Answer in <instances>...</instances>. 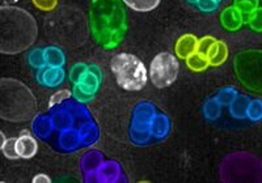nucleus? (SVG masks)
Returning <instances> with one entry per match:
<instances>
[{"label":"nucleus","mask_w":262,"mask_h":183,"mask_svg":"<svg viewBox=\"0 0 262 183\" xmlns=\"http://www.w3.org/2000/svg\"><path fill=\"white\" fill-rule=\"evenodd\" d=\"M91 25L93 37L102 48H116L127 29L123 4L119 0H93Z\"/></svg>","instance_id":"f257e3e1"},{"label":"nucleus","mask_w":262,"mask_h":183,"mask_svg":"<svg viewBox=\"0 0 262 183\" xmlns=\"http://www.w3.org/2000/svg\"><path fill=\"white\" fill-rule=\"evenodd\" d=\"M37 36L36 22L23 9L2 7V53L16 54L28 49Z\"/></svg>","instance_id":"f03ea898"},{"label":"nucleus","mask_w":262,"mask_h":183,"mask_svg":"<svg viewBox=\"0 0 262 183\" xmlns=\"http://www.w3.org/2000/svg\"><path fill=\"white\" fill-rule=\"evenodd\" d=\"M111 68L117 84L125 90L138 92L147 84L146 67L133 54L122 53L116 55L112 59Z\"/></svg>","instance_id":"7ed1b4c3"},{"label":"nucleus","mask_w":262,"mask_h":183,"mask_svg":"<svg viewBox=\"0 0 262 183\" xmlns=\"http://www.w3.org/2000/svg\"><path fill=\"white\" fill-rule=\"evenodd\" d=\"M179 60L169 53L158 54L149 65V79L159 89L172 85L179 77Z\"/></svg>","instance_id":"20e7f679"},{"label":"nucleus","mask_w":262,"mask_h":183,"mask_svg":"<svg viewBox=\"0 0 262 183\" xmlns=\"http://www.w3.org/2000/svg\"><path fill=\"white\" fill-rule=\"evenodd\" d=\"M247 67L248 75H249V85L253 86L256 90L262 92V51H248V53L240 54L238 59Z\"/></svg>","instance_id":"39448f33"},{"label":"nucleus","mask_w":262,"mask_h":183,"mask_svg":"<svg viewBox=\"0 0 262 183\" xmlns=\"http://www.w3.org/2000/svg\"><path fill=\"white\" fill-rule=\"evenodd\" d=\"M16 151L21 158H32L38 151V144L36 139L30 135H21L16 139Z\"/></svg>","instance_id":"423d86ee"},{"label":"nucleus","mask_w":262,"mask_h":183,"mask_svg":"<svg viewBox=\"0 0 262 183\" xmlns=\"http://www.w3.org/2000/svg\"><path fill=\"white\" fill-rule=\"evenodd\" d=\"M198 50V39L193 36V34H185L181 38L177 41L176 48V55L181 59H188L189 56L193 55Z\"/></svg>","instance_id":"0eeeda50"},{"label":"nucleus","mask_w":262,"mask_h":183,"mask_svg":"<svg viewBox=\"0 0 262 183\" xmlns=\"http://www.w3.org/2000/svg\"><path fill=\"white\" fill-rule=\"evenodd\" d=\"M221 21L222 25L227 30H237L238 28L242 27L243 22H244V18H243V13L233 6L224 9L223 12H222Z\"/></svg>","instance_id":"6e6552de"},{"label":"nucleus","mask_w":262,"mask_h":183,"mask_svg":"<svg viewBox=\"0 0 262 183\" xmlns=\"http://www.w3.org/2000/svg\"><path fill=\"white\" fill-rule=\"evenodd\" d=\"M227 56H228V48L222 41L215 42L211 50L207 54V58H209V62L211 67H219V65L223 64L227 60Z\"/></svg>","instance_id":"1a4fd4ad"},{"label":"nucleus","mask_w":262,"mask_h":183,"mask_svg":"<svg viewBox=\"0 0 262 183\" xmlns=\"http://www.w3.org/2000/svg\"><path fill=\"white\" fill-rule=\"evenodd\" d=\"M42 83L46 84L49 86H54L58 85L64 77V72L60 67H46L43 68V71H42Z\"/></svg>","instance_id":"9d476101"},{"label":"nucleus","mask_w":262,"mask_h":183,"mask_svg":"<svg viewBox=\"0 0 262 183\" xmlns=\"http://www.w3.org/2000/svg\"><path fill=\"white\" fill-rule=\"evenodd\" d=\"M185 60H186V64H188V67L194 72L205 71L206 68L210 65L209 58H207L206 55H203V54L198 53V51H196V53H194L193 55H190L188 59H185Z\"/></svg>","instance_id":"9b49d317"},{"label":"nucleus","mask_w":262,"mask_h":183,"mask_svg":"<svg viewBox=\"0 0 262 183\" xmlns=\"http://www.w3.org/2000/svg\"><path fill=\"white\" fill-rule=\"evenodd\" d=\"M122 2L137 12H149L160 3V0H122Z\"/></svg>","instance_id":"f8f14e48"},{"label":"nucleus","mask_w":262,"mask_h":183,"mask_svg":"<svg viewBox=\"0 0 262 183\" xmlns=\"http://www.w3.org/2000/svg\"><path fill=\"white\" fill-rule=\"evenodd\" d=\"M45 55V60L49 65L51 67H62L64 64V56H63L62 51L58 50L55 48H49L43 51Z\"/></svg>","instance_id":"ddd939ff"},{"label":"nucleus","mask_w":262,"mask_h":183,"mask_svg":"<svg viewBox=\"0 0 262 183\" xmlns=\"http://www.w3.org/2000/svg\"><path fill=\"white\" fill-rule=\"evenodd\" d=\"M2 151H3V154L9 159H16L20 158L17 151H16V139L15 138H11V139H6L4 133L2 132Z\"/></svg>","instance_id":"4468645a"},{"label":"nucleus","mask_w":262,"mask_h":183,"mask_svg":"<svg viewBox=\"0 0 262 183\" xmlns=\"http://www.w3.org/2000/svg\"><path fill=\"white\" fill-rule=\"evenodd\" d=\"M235 7L243 15H250L258 8V0H235Z\"/></svg>","instance_id":"2eb2a0df"},{"label":"nucleus","mask_w":262,"mask_h":183,"mask_svg":"<svg viewBox=\"0 0 262 183\" xmlns=\"http://www.w3.org/2000/svg\"><path fill=\"white\" fill-rule=\"evenodd\" d=\"M188 2L198 7L203 12H212L221 4L222 0H188Z\"/></svg>","instance_id":"dca6fc26"},{"label":"nucleus","mask_w":262,"mask_h":183,"mask_svg":"<svg viewBox=\"0 0 262 183\" xmlns=\"http://www.w3.org/2000/svg\"><path fill=\"white\" fill-rule=\"evenodd\" d=\"M249 25L252 29L262 32V8H257L254 12L249 15Z\"/></svg>","instance_id":"f3484780"},{"label":"nucleus","mask_w":262,"mask_h":183,"mask_svg":"<svg viewBox=\"0 0 262 183\" xmlns=\"http://www.w3.org/2000/svg\"><path fill=\"white\" fill-rule=\"evenodd\" d=\"M215 42H216V39L212 38V37L210 36L203 37V38H201L200 41H198V50L196 51L207 56V54H209V51L211 50V48L214 46Z\"/></svg>","instance_id":"a211bd4d"},{"label":"nucleus","mask_w":262,"mask_h":183,"mask_svg":"<svg viewBox=\"0 0 262 183\" xmlns=\"http://www.w3.org/2000/svg\"><path fill=\"white\" fill-rule=\"evenodd\" d=\"M70 96H71V92L67 90V89H64V90L57 92L55 95L51 96L50 102H49V106H54V105L59 104V102H63L64 100L70 98Z\"/></svg>","instance_id":"6ab92c4d"},{"label":"nucleus","mask_w":262,"mask_h":183,"mask_svg":"<svg viewBox=\"0 0 262 183\" xmlns=\"http://www.w3.org/2000/svg\"><path fill=\"white\" fill-rule=\"evenodd\" d=\"M33 3L36 4L37 8L42 11H51L57 7L58 0H33Z\"/></svg>","instance_id":"aec40b11"},{"label":"nucleus","mask_w":262,"mask_h":183,"mask_svg":"<svg viewBox=\"0 0 262 183\" xmlns=\"http://www.w3.org/2000/svg\"><path fill=\"white\" fill-rule=\"evenodd\" d=\"M249 116L252 117L254 121H257L258 118H261L262 117V105L259 104V102H253V104H252V106H250V110H249Z\"/></svg>","instance_id":"412c9836"},{"label":"nucleus","mask_w":262,"mask_h":183,"mask_svg":"<svg viewBox=\"0 0 262 183\" xmlns=\"http://www.w3.org/2000/svg\"><path fill=\"white\" fill-rule=\"evenodd\" d=\"M51 179L50 177H48L46 174H37L36 177L33 178V183H50Z\"/></svg>","instance_id":"4be33fe9"},{"label":"nucleus","mask_w":262,"mask_h":183,"mask_svg":"<svg viewBox=\"0 0 262 183\" xmlns=\"http://www.w3.org/2000/svg\"><path fill=\"white\" fill-rule=\"evenodd\" d=\"M9 3H13V2H17V0H8Z\"/></svg>","instance_id":"5701e85b"}]
</instances>
